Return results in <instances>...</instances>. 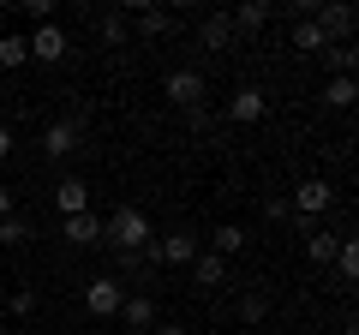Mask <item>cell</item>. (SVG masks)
Segmentation results:
<instances>
[{
	"mask_svg": "<svg viewBox=\"0 0 359 335\" xmlns=\"http://www.w3.org/2000/svg\"><path fill=\"white\" fill-rule=\"evenodd\" d=\"M264 114H269V96L257 90V84H240V90L228 96V120L233 126H257Z\"/></svg>",
	"mask_w": 359,
	"mask_h": 335,
	"instance_id": "8",
	"label": "cell"
},
{
	"mask_svg": "<svg viewBox=\"0 0 359 335\" xmlns=\"http://www.w3.org/2000/svg\"><path fill=\"white\" fill-rule=\"evenodd\" d=\"M126 18H138V36H168L174 30V13H162V6H126Z\"/></svg>",
	"mask_w": 359,
	"mask_h": 335,
	"instance_id": "14",
	"label": "cell"
},
{
	"mask_svg": "<svg viewBox=\"0 0 359 335\" xmlns=\"http://www.w3.org/2000/svg\"><path fill=\"white\" fill-rule=\"evenodd\" d=\"M60 233H66L72 245H84V252H90V245H102V216H90V210H84V216H66Z\"/></svg>",
	"mask_w": 359,
	"mask_h": 335,
	"instance_id": "12",
	"label": "cell"
},
{
	"mask_svg": "<svg viewBox=\"0 0 359 335\" xmlns=\"http://www.w3.org/2000/svg\"><path fill=\"white\" fill-rule=\"evenodd\" d=\"M335 270H341V282H359V245L353 240L335 245Z\"/></svg>",
	"mask_w": 359,
	"mask_h": 335,
	"instance_id": "24",
	"label": "cell"
},
{
	"mask_svg": "<svg viewBox=\"0 0 359 335\" xmlns=\"http://www.w3.org/2000/svg\"><path fill=\"white\" fill-rule=\"evenodd\" d=\"M18 66H30V42L25 30H6L0 36V72H18Z\"/></svg>",
	"mask_w": 359,
	"mask_h": 335,
	"instance_id": "15",
	"label": "cell"
},
{
	"mask_svg": "<svg viewBox=\"0 0 359 335\" xmlns=\"http://www.w3.org/2000/svg\"><path fill=\"white\" fill-rule=\"evenodd\" d=\"M264 311H269V294H240V323H245V329H257Z\"/></svg>",
	"mask_w": 359,
	"mask_h": 335,
	"instance_id": "22",
	"label": "cell"
},
{
	"mask_svg": "<svg viewBox=\"0 0 359 335\" xmlns=\"http://www.w3.org/2000/svg\"><path fill=\"white\" fill-rule=\"evenodd\" d=\"M204 90H210V84H204V72H198V66L168 72V102H174V108H192V114H198V108H204Z\"/></svg>",
	"mask_w": 359,
	"mask_h": 335,
	"instance_id": "5",
	"label": "cell"
},
{
	"mask_svg": "<svg viewBox=\"0 0 359 335\" xmlns=\"http://www.w3.org/2000/svg\"><path fill=\"white\" fill-rule=\"evenodd\" d=\"M54 210H60V216H84L90 210V186L78 180V174H66V180L54 186Z\"/></svg>",
	"mask_w": 359,
	"mask_h": 335,
	"instance_id": "11",
	"label": "cell"
},
{
	"mask_svg": "<svg viewBox=\"0 0 359 335\" xmlns=\"http://www.w3.org/2000/svg\"><path fill=\"white\" fill-rule=\"evenodd\" d=\"M150 252H156V264L192 270V258L204 252V233H192V228H174V233H162V240H150Z\"/></svg>",
	"mask_w": 359,
	"mask_h": 335,
	"instance_id": "2",
	"label": "cell"
},
{
	"mask_svg": "<svg viewBox=\"0 0 359 335\" xmlns=\"http://www.w3.org/2000/svg\"><path fill=\"white\" fill-rule=\"evenodd\" d=\"M25 42H30V60H36V66H60L66 48H72V36H66L60 25H36Z\"/></svg>",
	"mask_w": 359,
	"mask_h": 335,
	"instance_id": "6",
	"label": "cell"
},
{
	"mask_svg": "<svg viewBox=\"0 0 359 335\" xmlns=\"http://www.w3.org/2000/svg\"><path fill=\"white\" fill-rule=\"evenodd\" d=\"M120 299H126V282H120V275H90V282H84V311L96 323L120 317Z\"/></svg>",
	"mask_w": 359,
	"mask_h": 335,
	"instance_id": "3",
	"label": "cell"
},
{
	"mask_svg": "<svg viewBox=\"0 0 359 335\" xmlns=\"http://www.w3.org/2000/svg\"><path fill=\"white\" fill-rule=\"evenodd\" d=\"M210 252H216V258H233V252H245V228H240V221H222V228L210 233Z\"/></svg>",
	"mask_w": 359,
	"mask_h": 335,
	"instance_id": "17",
	"label": "cell"
},
{
	"mask_svg": "<svg viewBox=\"0 0 359 335\" xmlns=\"http://www.w3.org/2000/svg\"><path fill=\"white\" fill-rule=\"evenodd\" d=\"M228 25H233V30H264V25H269V0H240Z\"/></svg>",
	"mask_w": 359,
	"mask_h": 335,
	"instance_id": "18",
	"label": "cell"
},
{
	"mask_svg": "<svg viewBox=\"0 0 359 335\" xmlns=\"http://www.w3.org/2000/svg\"><path fill=\"white\" fill-rule=\"evenodd\" d=\"M287 204H294V216H306V221H311V216H323V210L335 204V186L323 180V174H318V180H299Z\"/></svg>",
	"mask_w": 359,
	"mask_h": 335,
	"instance_id": "7",
	"label": "cell"
},
{
	"mask_svg": "<svg viewBox=\"0 0 359 335\" xmlns=\"http://www.w3.org/2000/svg\"><path fill=\"white\" fill-rule=\"evenodd\" d=\"M6 311H13V317H36V287H13Z\"/></svg>",
	"mask_w": 359,
	"mask_h": 335,
	"instance_id": "27",
	"label": "cell"
},
{
	"mask_svg": "<svg viewBox=\"0 0 359 335\" xmlns=\"http://www.w3.org/2000/svg\"><path fill=\"white\" fill-rule=\"evenodd\" d=\"M156 233H150V216L132 204H120L114 216H102V245H114V252H144Z\"/></svg>",
	"mask_w": 359,
	"mask_h": 335,
	"instance_id": "1",
	"label": "cell"
},
{
	"mask_svg": "<svg viewBox=\"0 0 359 335\" xmlns=\"http://www.w3.org/2000/svg\"><path fill=\"white\" fill-rule=\"evenodd\" d=\"M25 240H30V221H25V216L13 210V216L0 221V245H25Z\"/></svg>",
	"mask_w": 359,
	"mask_h": 335,
	"instance_id": "25",
	"label": "cell"
},
{
	"mask_svg": "<svg viewBox=\"0 0 359 335\" xmlns=\"http://www.w3.org/2000/svg\"><path fill=\"white\" fill-rule=\"evenodd\" d=\"M335 245H341L335 233H323V228H306V258H311V264H335Z\"/></svg>",
	"mask_w": 359,
	"mask_h": 335,
	"instance_id": "20",
	"label": "cell"
},
{
	"mask_svg": "<svg viewBox=\"0 0 359 335\" xmlns=\"http://www.w3.org/2000/svg\"><path fill=\"white\" fill-rule=\"evenodd\" d=\"M13 210H18V204H13V186H0V221L13 216Z\"/></svg>",
	"mask_w": 359,
	"mask_h": 335,
	"instance_id": "29",
	"label": "cell"
},
{
	"mask_svg": "<svg viewBox=\"0 0 359 335\" xmlns=\"http://www.w3.org/2000/svg\"><path fill=\"white\" fill-rule=\"evenodd\" d=\"M96 30H102L108 48H126V13H102V18H96Z\"/></svg>",
	"mask_w": 359,
	"mask_h": 335,
	"instance_id": "21",
	"label": "cell"
},
{
	"mask_svg": "<svg viewBox=\"0 0 359 335\" xmlns=\"http://www.w3.org/2000/svg\"><path fill=\"white\" fill-rule=\"evenodd\" d=\"M0 335H13V329H0Z\"/></svg>",
	"mask_w": 359,
	"mask_h": 335,
	"instance_id": "32",
	"label": "cell"
},
{
	"mask_svg": "<svg viewBox=\"0 0 359 335\" xmlns=\"http://www.w3.org/2000/svg\"><path fill=\"white\" fill-rule=\"evenodd\" d=\"M264 216H269V221H294V204H287V198H269Z\"/></svg>",
	"mask_w": 359,
	"mask_h": 335,
	"instance_id": "28",
	"label": "cell"
},
{
	"mask_svg": "<svg viewBox=\"0 0 359 335\" xmlns=\"http://www.w3.org/2000/svg\"><path fill=\"white\" fill-rule=\"evenodd\" d=\"M318 30H323V42H347L353 36V6H318Z\"/></svg>",
	"mask_w": 359,
	"mask_h": 335,
	"instance_id": "10",
	"label": "cell"
},
{
	"mask_svg": "<svg viewBox=\"0 0 359 335\" xmlns=\"http://www.w3.org/2000/svg\"><path fill=\"white\" fill-rule=\"evenodd\" d=\"M156 335H186V329H180V323H156Z\"/></svg>",
	"mask_w": 359,
	"mask_h": 335,
	"instance_id": "31",
	"label": "cell"
},
{
	"mask_svg": "<svg viewBox=\"0 0 359 335\" xmlns=\"http://www.w3.org/2000/svg\"><path fill=\"white\" fill-rule=\"evenodd\" d=\"M78 144H84V120H78V114L54 120V126L42 132V156H48V162H66V156H72Z\"/></svg>",
	"mask_w": 359,
	"mask_h": 335,
	"instance_id": "4",
	"label": "cell"
},
{
	"mask_svg": "<svg viewBox=\"0 0 359 335\" xmlns=\"http://www.w3.org/2000/svg\"><path fill=\"white\" fill-rule=\"evenodd\" d=\"M198 42H204L210 54H228V48H233V25H228V13H210L204 25H198Z\"/></svg>",
	"mask_w": 359,
	"mask_h": 335,
	"instance_id": "13",
	"label": "cell"
},
{
	"mask_svg": "<svg viewBox=\"0 0 359 335\" xmlns=\"http://www.w3.org/2000/svg\"><path fill=\"white\" fill-rule=\"evenodd\" d=\"M287 42H294L299 54H323V48H330V42H323V30H318V18H299V25H294V36H287Z\"/></svg>",
	"mask_w": 359,
	"mask_h": 335,
	"instance_id": "19",
	"label": "cell"
},
{
	"mask_svg": "<svg viewBox=\"0 0 359 335\" xmlns=\"http://www.w3.org/2000/svg\"><path fill=\"white\" fill-rule=\"evenodd\" d=\"M323 108H353V78H330L323 84Z\"/></svg>",
	"mask_w": 359,
	"mask_h": 335,
	"instance_id": "23",
	"label": "cell"
},
{
	"mask_svg": "<svg viewBox=\"0 0 359 335\" xmlns=\"http://www.w3.org/2000/svg\"><path fill=\"white\" fill-rule=\"evenodd\" d=\"M120 323H126L132 335L156 329V299H150V294H126V299H120Z\"/></svg>",
	"mask_w": 359,
	"mask_h": 335,
	"instance_id": "9",
	"label": "cell"
},
{
	"mask_svg": "<svg viewBox=\"0 0 359 335\" xmlns=\"http://www.w3.org/2000/svg\"><path fill=\"white\" fill-rule=\"evenodd\" d=\"M6 156H13V132L0 126V162H6Z\"/></svg>",
	"mask_w": 359,
	"mask_h": 335,
	"instance_id": "30",
	"label": "cell"
},
{
	"mask_svg": "<svg viewBox=\"0 0 359 335\" xmlns=\"http://www.w3.org/2000/svg\"><path fill=\"white\" fill-rule=\"evenodd\" d=\"M330 66H335V78H353V42H330Z\"/></svg>",
	"mask_w": 359,
	"mask_h": 335,
	"instance_id": "26",
	"label": "cell"
},
{
	"mask_svg": "<svg viewBox=\"0 0 359 335\" xmlns=\"http://www.w3.org/2000/svg\"><path fill=\"white\" fill-rule=\"evenodd\" d=\"M222 275H228V258H216V252H198L192 258V282L198 287H222Z\"/></svg>",
	"mask_w": 359,
	"mask_h": 335,
	"instance_id": "16",
	"label": "cell"
}]
</instances>
